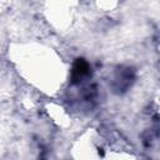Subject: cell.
I'll use <instances>...</instances> for the list:
<instances>
[{"instance_id":"6da1fadb","label":"cell","mask_w":160,"mask_h":160,"mask_svg":"<svg viewBox=\"0 0 160 160\" xmlns=\"http://www.w3.org/2000/svg\"><path fill=\"white\" fill-rule=\"evenodd\" d=\"M88 71V64L84 60H78L74 66V74L76 76H82Z\"/></svg>"}]
</instances>
